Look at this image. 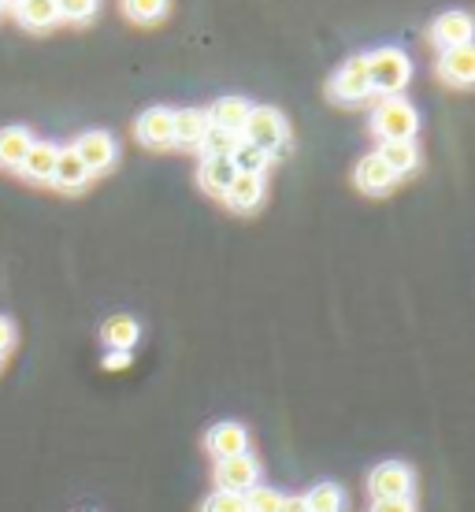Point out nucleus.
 <instances>
[{
	"instance_id": "obj_27",
	"label": "nucleus",
	"mask_w": 475,
	"mask_h": 512,
	"mask_svg": "<svg viewBox=\"0 0 475 512\" xmlns=\"http://www.w3.org/2000/svg\"><path fill=\"white\" fill-rule=\"evenodd\" d=\"M97 8H101V0H56V12L67 23H90Z\"/></svg>"
},
{
	"instance_id": "obj_1",
	"label": "nucleus",
	"mask_w": 475,
	"mask_h": 512,
	"mask_svg": "<svg viewBox=\"0 0 475 512\" xmlns=\"http://www.w3.org/2000/svg\"><path fill=\"white\" fill-rule=\"evenodd\" d=\"M368 60V82L372 93L383 97H401V90L409 86L412 78V60L401 49H375L364 56Z\"/></svg>"
},
{
	"instance_id": "obj_29",
	"label": "nucleus",
	"mask_w": 475,
	"mask_h": 512,
	"mask_svg": "<svg viewBox=\"0 0 475 512\" xmlns=\"http://www.w3.org/2000/svg\"><path fill=\"white\" fill-rule=\"evenodd\" d=\"M201 512H245L242 494H227V490H216L212 498L201 505Z\"/></svg>"
},
{
	"instance_id": "obj_30",
	"label": "nucleus",
	"mask_w": 475,
	"mask_h": 512,
	"mask_svg": "<svg viewBox=\"0 0 475 512\" xmlns=\"http://www.w3.org/2000/svg\"><path fill=\"white\" fill-rule=\"evenodd\" d=\"M368 512H416L412 498H401V501H372V509Z\"/></svg>"
},
{
	"instance_id": "obj_23",
	"label": "nucleus",
	"mask_w": 475,
	"mask_h": 512,
	"mask_svg": "<svg viewBox=\"0 0 475 512\" xmlns=\"http://www.w3.org/2000/svg\"><path fill=\"white\" fill-rule=\"evenodd\" d=\"M305 509L309 512H342L346 509V490L338 487V483H316V487L305 494Z\"/></svg>"
},
{
	"instance_id": "obj_33",
	"label": "nucleus",
	"mask_w": 475,
	"mask_h": 512,
	"mask_svg": "<svg viewBox=\"0 0 475 512\" xmlns=\"http://www.w3.org/2000/svg\"><path fill=\"white\" fill-rule=\"evenodd\" d=\"M279 512H309V509H305V498H283V509Z\"/></svg>"
},
{
	"instance_id": "obj_5",
	"label": "nucleus",
	"mask_w": 475,
	"mask_h": 512,
	"mask_svg": "<svg viewBox=\"0 0 475 512\" xmlns=\"http://www.w3.org/2000/svg\"><path fill=\"white\" fill-rule=\"evenodd\" d=\"M327 93H331V101H338V104L368 101V97H372V82H368V60H364V56H349L346 64L334 71Z\"/></svg>"
},
{
	"instance_id": "obj_13",
	"label": "nucleus",
	"mask_w": 475,
	"mask_h": 512,
	"mask_svg": "<svg viewBox=\"0 0 475 512\" xmlns=\"http://www.w3.org/2000/svg\"><path fill=\"white\" fill-rule=\"evenodd\" d=\"M205 446L216 461H223V457H234V453H245V449H249V431H245L242 423L223 420L205 435Z\"/></svg>"
},
{
	"instance_id": "obj_16",
	"label": "nucleus",
	"mask_w": 475,
	"mask_h": 512,
	"mask_svg": "<svg viewBox=\"0 0 475 512\" xmlns=\"http://www.w3.org/2000/svg\"><path fill=\"white\" fill-rule=\"evenodd\" d=\"M238 179V167H234L231 156H205V164H201V190L212 193V197H223V193L231 190V182Z\"/></svg>"
},
{
	"instance_id": "obj_25",
	"label": "nucleus",
	"mask_w": 475,
	"mask_h": 512,
	"mask_svg": "<svg viewBox=\"0 0 475 512\" xmlns=\"http://www.w3.org/2000/svg\"><path fill=\"white\" fill-rule=\"evenodd\" d=\"M167 4L171 0H123V15L138 26H153L167 15Z\"/></svg>"
},
{
	"instance_id": "obj_28",
	"label": "nucleus",
	"mask_w": 475,
	"mask_h": 512,
	"mask_svg": "<svg viewBox=\"0 0 475 512\" xmlns=\"http://www.w3.org/2000/svg\"><path fill=\"white\" fill-rule=\"evenodd\" d=\"M234 160V167H238V171H245V175H264V167L271 164V156H264L260 153V149H253V145H238V153L231 156Z\"/></svg>"
},
{
	"instance_id": "obj_31",
	"label": "nucleus",
	"mask_w": 475,
	"mask_h": 512,
	"mask_svg": "<svg viewBox=\"0 0 475 512\" xmlns=\"http://www.w3.org/2000/svg\"><path fill=\"white\" fill-rule=\"evenodd\" d=\"M15 346V323L8 316H0V357Z\"/></svg>"
},
{
	"instance_id": "obj_36",
	"label": "nucleus",
	"mask_w": 475,
	"mask_h": 512,
	"mask_svg": "<svg viewBox=\"0 0 475 512\" xmlns=\"http://www.w3.org/2000/svg\"><path fill=\"white\" fill-rule=\"evenodd\" d=\"M0 8H4V4H0Z\"/></svg>"
},
{
	"instance_id": "obj_4",
	"label": "nucleus",
	"mask_w": 475,
	"mask_h": 512,
	"mask_svg": "<svg viewBox=\"0 0 475 512\" xmlns=\"http://www.w3.org/2000/svg\"><path fill=\"white\" fill-rule=\"evenodd\" d=\"M412 490H416V475H412L409 464H401V461L375 464L372 475H368V494H372V501L412 498Z\"/></svg>"
},
{
	"instance_id": "obj_14",
	"label": "nucleus",
	"mask_w": 475,
	"mask_h": 512,
	"mask_svg": "<svg viewBox=\"0 0 475 512\" xmlns=\"http://www.w3.org/2000/svg\"><path fill=\"white\" fill-rule=\"evenodd\" d=\"M223 201L231 212H257L264 201V175H245L238 171V179L231 182V190L223 193Z\"/></svg>"
},
{
	"instance_id": "obj_18",
	"label": "nucleus",
	"mask_w": 475,
	"mask_h": 512,
	"mask_svg": "<svg viewBox=\"0 0 475 512\" xmlns=\"http://www.w3.org/2000/svg\"><path fill=\"white\" fill-rule=\"evenodd\" d=\"M101 342L108 349H116V353H130L142 342V323L134 320V316H112L101 327Z\"/></svg>"
},
{
	"instance_id": "obj_9",
	"label": "nucleus",
	"mask_w": 475,
	"mask_h": 512,
	"mask_svg": "<svg viewBox=\"0 0 475 512\" xmlns=\"http://www.w3.org/2000/svg\"><path fill=\"white\" fill-rule=\"evenodd\" d=\"M353 182H357V190L368 193V197H386V193L398 186V175L379 160V153H368L357 164V171H353Z\"/></svg>"
},
{
	"instance_id": "obj_12",
	"label": "nucleus",
	"mask_w": 475,
	"mask_h": 512,
	"mask_svg": "<svg viewBox=\"0 0 475 512\" xmlns=\"http://www.w3.org/2000/svg\"><path fill=\"white\" fill-rule=\"evenodd\" d=\"M90 171H86V164L78 160V153L67 145V149H60L56 153V167H52V182L49 186H56V190L64 193H82L86 186H90Z\"/></svg>"
},
{
	"instance_id": "obj_11",
	"label": "nucleus",
	"mask_w": 475,
	"mask_h": 512,
	"mask_svg": "<svg viewBox=\"0 0 475 512\" xmlns=\"http://www.w3.org/2000/svg\"><path fill=\"white\" fill-rule=\"evenodd\" d=\"M438 78L450 82L457 90H468L475 82V49L472 45H461V49H450L438 56Z\"/></svg>"
},
{
	"instance_id": "obj_32",
	"label": "nucleus",
	"mask_w": 475,
	"mask_h": 512,
	"mask_svg": "<svg viewBox=\"0 0 475 512\" xmlns=\"http://www.w3.org/2000/svg\"><path fill=\"white\" fill-rule=\"evenodd\" d=\"M104 368H108V372L130 368V353H116V349H108V357H104Z\"/></svg>"
},
{
	"instance_id": "obj_19",
	"label": "nucleus",
	"mask_w": 475,
	"mask_h": 512,
	"mask_svg": "<svg viewBox=\"0 0 475 512\" xmlns=\"http://www.w3.org/2000/svg\"><path fill=\"white\" fill-rule=\"evenodd\" d=\"M56 153H60V149H56L52 141H34L30 153H26V160L19 164V175H23L26 182H52Z\"/></svg>"
},
{
	"instance_id": "obj_2",
	"label": "nucleus",
	"mask_w": 475,
	"mask_h": 512,
	"mask_svg": "<svg viewBox=\"0 0 475 512\" xmlns=\"http://www.w3.org/2000/svg\"><path fill=\"white\" fill-rule=\"evenodd\" d=\"M420 130V116L405 97H383L372 112V134L379 141H412Z\"/></svg>"
},
{
	"instance_id": "obj_8",
	"label": "nucleus",
	"mask_w": 475,
	"mask_h": 512,
	"mask_svg": "<svg viewBox=\"0 0 475 512\" xmlns=\"http://www.w3.org/2000/svg\"><path fill=\"white\" fill-rule=\"evenodd\" d=\"M431 41H435L438 52L472 45V15L468 12H442L435 23H431Z\"/></svg>"
},
{
	"instance_id": "obj_17",
	"label": "nucleus",
	"mask_w": 475,
	"mask_h": 512,
	"mask_svg": "<svg viewBox=\"0 0 475 512\" xmlns=\"http://www.w3.org/2000/svg\"><path fill=\"white\" fill-rule=\"evenodd\" d=\"M249 108H253V104L245 101V97L231 93V97H219V101L208 108L205 116H208V123H212V127H223V130H231V134H242Z\"/></svg>"
},
{
	"instance_id": "obj_6",
	"label": "nucleus",
	"mask_w": 475,
	"mask_h": 512,
	"mask_svg": "<svg viewBox=\"0 0 475 512\" xmlns=\"http://www.w3.org/2000/svg\"><path fill=\"white\" fill-rule=\"evenodd\" d=\"M260 483V461L245 449V453H234V457H223L216 461V490H227V494H245Z\"/></svg>"
},
{
	"instance_id": "obj_21",
	"label": "nucleus",
	"mask_w": 475,
	"mask_h": 512,
	"mask_svg": "<svg viewBox=\"0 0 475 512\" xmlns=\"http://www.w3.org/2000/svg\"><path fill=\"white\" fill-rule=\"evenodd\" d=\"M15 15H19V23L26 30H34V34H45L52 26L60 23V12H56V0H19L15 4Z\"/></svg>"
},
{
	"instance_id": "obj_34",
	"label": "nucleus",
	"mask_w": 475,
	"mask_h": 512,
	"mask_svg": "<svg viewBox=\"0 0 475 512\" xmlns=\"http://www.w3.org/2000/svg\"><path fill=\"white\" fill-rule=\"evenodd\" d=\"M0 4H19V0H0Z\"/></svg>"
},
{
	"instance_id": "obj_7",
	"label": "nucleus",
	"mask_w": 475,
	"mask_h": 512,
	"mask_svg": "<svg viewBox=\"0 0 475 512\" xmlns=\"http://www.w3.org/2000/svg\"><path fill=\"white\" fill-rule=\"evenodd\" d=\"M71 149L78 153V160L86 164L90 175H101L108 167H116V156H119L116 138H112L108 130H86V134H78Z\"/></svg>"
},
{
	"instance_id": "obj_22",
	"label": "nucleus",
	"mask_w": 475,
	"mask_h": 512,
	"mask_svg": "<svg viewBox=\"0 0 475 512\" xmlns=\"http://www.w3.org/2000/svg\"><path fill=\"white\" fill-rule=\"evenodd\" d=\"M379 160L401 179V175H412L420 167V149H416V141H383L379 145Z\"/></svg>"
},
{
	"instance_id": "obj_10",
	"label": "nucleus",
	"mask_w": 475,
	"mask_h": 512,
	"mask_svg": "<svg viewBox=\"0 0 475 512\" xmlns=\"http://www.w3.org/2000/svg\"><path fill=\"white\" fill-rule=\"evenodd\" d=\"M171 116H175V112L164 108V104L145 108L142 116H138V123H134L138 141L149 145V149H171Z\"/></svg>"
},
{
	"instance_id": "obj_15",
	"label": "nucleus",
	"mask_w": 475,
	"mask_h": 512,
	"mask_svg": "<svg viewBox=\"0 0 475 512\" xmlns=\"http://www.w3.org/2000/svg\"><path fill=\"white\" fill-rule=\"evenodd\" d=\"M208 130V116L201 108H182L171 116V145H182V149H197L201 138Z\"/></svg>"
},
{
	"instance_id": "obj_24",
	"label": "nucleus",
	"mask_w": 475,
	"mask_h": 512,
	"mask_svg": "<svg viewBox=\"0 0 475 512\" xmlns=\"http://www.w3.org/2000/svg\"><path fill=\"white\" fill-rule=\"evenodd\" d=\"M238 145H242V134H231V130L212 127V123H208L205 138H201L197 149H201L205 156H234L238 153Z\"/></svg>"
},
{
	"instance_id": "obj_26",
	"label": "nucleus",
	"mask_w": 475,
	"mask_h": 512,
	"mask_svg": "<svg viewBox=\"0 0 475 512\" xmlns=\"http://www.w3.org/2000/svg\"><path fill=\"white\" fill-rule=\"evenodd\" d=\"M245 498V512H279L283 509V490H275V487H253V490H245L242 494Z\"/></svg>"
},
{
	"instance_id": "obj_3",
	"label": "nucleus",
	"mask_w": 475,
	"mask_h": 512,
	"mask_svg": "<svg viewBox=\"0 0 475 512\" xmlns=\"http://www.w3.org/2000/svg\"><path fill=\"white\" fill-rule=\"evenodd\" d=\"M242 141L245 145H253L260 149L264 156H283L286 153V119L268 108V104H260V108H249V116H245V127H242Z\"/></svg>"
},
{
	"instance_id": "obj_35",
	"label": "nucleus",
	"mask_w": 475,
	"mask_h": 512,
	"mask_svg": "<svg viewBox=\"0 0 475 512\" xmlns=\"http://www.w3.org/2000/svg\"><path fill=\"white\" fill-rule=\"evenodd\" d=\"M0 364H4V357H0Z\"/></svg>"
},
{
	"instance_id": "obj_20",
	"label": "nucleus",
	"mask_w": 475,
	"mask_h": 512,
	"mask_svg": "<svg viewBox=\"0 0 475 512\" xmlns=\"http://www.w3.org/2000/svg\"><path fill=\"white\" fill-rule=\"evenodd\" d=\"M34 145V134L26 127H0V167L4 171H19V164L26 160Z\"/></svg>"
}]
</instances>
